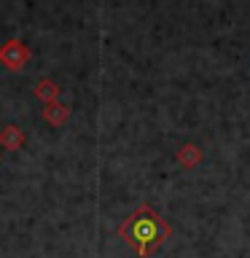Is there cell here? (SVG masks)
Listing matches in <instances>:
<instances>
[{"label":"cell","mask_w":250,"mask_h":258,"mask_svg":"<svg viewBox=\"0 0 250 258\" xmlns=\"http://www.w3.org/2000/svg\"><path fill=\"white\" fill-rule=\"evenodd\" d=\"M118 237L124 239L127 245H132L140 258H148L151 253H156V250L167 242L169 226L153 207L143 205V207H137L132 215H127V221L118 226Z\"/></svg>","instance_id":"obj_1"},{"label":"cell","mask_w":250,"mask_h":258,"mask_svg":"<svg viewBox=\"0 0 250 258\" xmlns=\"http://www.w3.org/2000/svg\"><path fill=\"white\" fill-rule=\"evenodd\" d=\"M0 62H3L8 70H22L24 64L30 62V48L16 38L6 40V43L0 46Z\"/></svg>","instance_id":"obj_2"},{"label":"cell","mask_w":250,"mask_h":258,"mask_svg":"<svg viewBox=\"0 0 250 258\" xmlns=\"http://www.w3.org/2000/svg\"><path fill=\"white\" fill-rule=\"evenodd\" d=\"M68 116H70V110L65 108L62 102H56V100H54V102H48L46 108H43V118H46V121H51L54 126H62L65 121H68Z\"/></svg>","instance_id":"obj_3"},{"label":"cell","mask_w":250,"mask_h":258,"mask_svg":"<svg viewBox=\"0 0 250 258\" xmlns=\"http://www.w3.org/2000/svg\"><path fill=\"white\" fill-rule=\"evenodd\" d=\"M56 94H59V86H56L51 78H40L38 84H35V97H40V100L54 102V100H56Z\"/></svg>","instance_id":"obj_4"},{"label":"cell","mask_w":250,"mask_h":258,"mask_svg":"<svg viewBox=\"0 0 250 258\" xmlns=\"http://www.w3.org/2000/svg\"><path fill=\"white\" fill-rule=\"evenodd\" d=\"M22 143H24V132L19 126H6L3 135H0V145H6V148H11V151H16Z\"/></svg>","instance_id":"obj_5"},{"label":"cell","mask_w":250,"mask_h":258,"mask_svg":"<svg viewBox=\"0 0 250 258\" xmlns=\"http://www.w3.org/2000/svg\"><path fill=\"white\" fill-rule=\"evenodd\" d=\"M180 159H183L185 167L197 164V161H199V148H194V145H185V148L180 151Z\"/></svg>","instance_id":"obj_6"}]
</instances>
